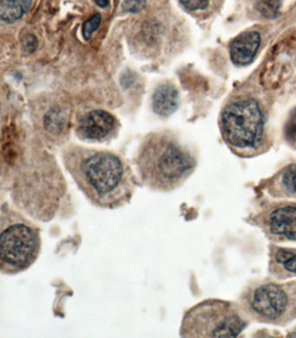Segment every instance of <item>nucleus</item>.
<instances>
[{
  "label": "nucleus",
  "mask_w": 296,
  "mask_h": 338,
  "mask_svg": "<svg viewBox=\"0 0 296 338\" xmlns=\"http://www.w3.org/2000/svg\"><path fill=\"white\" fill-rule=\"evenodd\" d=\"M62 157L77 186L93 206L116 210L131 202L138 180L118 154L69 145Z\"/></svg>",
  "instance_id": "obj_1"
},
{
  "label": "nucleus",
  "mask_w": 296,
  "mask_h": 338,
  "mask_svg": "<svg viewBox=\"0 0 296 338\" xmlns=\"http://www.w3.org/2000/svg\"><path fill=\"white\" fill-rule=\"evenodd\" d=\"M134 162L142 185L158 192L179 188L195 166L188 148L164 132L147 135L139 145Z\"/></svg>",
  "instance_id": "obj_2"
},
{
  "label": "nucleus",
  "mask_w": 296,
  "mask_h": 338,
  "mask_svg": "<svg viewBox=\"0 0 296 338\" xmlns=\"http://www.w3.org/2000/svg\"><path fill=\"white\" fill-rule=\"evenodd\" d=\"M42 251L41 229L9 202L0 209V271L13 275L34 264Z\"/></svg>",
  "instance_id": "obj_3"
},
{
  "label": "nucleus",
  "mask_w": 296,
  "mask_h": 338,
  "mask_svg": "<svg viewBox=\"0 0 296 338\" xmlns=\"http://www.w3.org/2000/svg\"><path fill=\"white\" fill-rule=\"evenodd\" d=\"M245 322L227 306L216 301H206L187 311L181 324L183 337H236Z\"/></svg>",
  "instance_id": "obj_4"
},
{
  "label": "nucleus",
  "mask_w": 296,
  "mask_h": 338,
  "mask_svg": "<svg viewBox=\"0 0 296 338\" xmlns=\"http://www.w3.org/2000/svg\"><path fill=\"white\" fill-rule=\"evenodd\" d=\"M224 139L234 147H256L262 141L264 121L259 103L252 98L229 104L220 118Z\"/></svg>",
  "instance_id": "obj_5"
},
{
  "label": "nucleus",
  "mask_w": 296,
  "mask_h": 338,
  "mask_svg": "<svg viewBox=\"0 0 296 338\" xmlns=\"http://www.w3.org/2000/svg\"><path fill=\"white\" fill-rule=\"evenodd\" d=\"M287 298L281 289L274 285H263L255 291L253 308L257 313L274 319L283 313Z\"/></svg>",
  "instance_id": "obj_6"
},
{
  "label": "nucleus",
  "mask_w": 296,
  "mask_h": 338,
  "mask_svg": "<svg viewBox=\"0 0 296 338\" xmlns=\"http://www.w3.org/2000/svg\"><path fill=\"white\" fill-rule=\"evenodd\" d=\"M115 128V119L104 110H92L81 120L79 133L84 139L103 142L111 136Z\"/></svg>",
  "instance_id": "obj_7"
},
{
  "label": "nucleus",
  "mask_w": 296,
  "mask_h": 338,
  "mask_svg": "<svg viewBox=\"0 0 296 338\" xmlns=\"http://www.w3.org/2000/svg\"><path fill=\"white\" fill-rule=\"evenodd\" d=\"M261 44V36L257 32H245L235 38L230 46L231 60L236 66H248L254 60Z\"/></svg>",
  "instance_id": "obj_8"
},
{
  "label": "nucleus",
  "mask_w": 296,
  "mask_h": 338,
  "mask_svg": "<svg viewBox=\"0 0 296 338\" xmlns=\"http://www.w3.org/2000/svg\"><path fill=\"white\" fill-rule=\"evenodd\" d=\"M179 95L177 89L170 84L159 85L153 95V110L159 116L168 117L177 110Z\"/></svg>",
  "instance_id": "obj_9"
},
{
  "label": "nucleus",
  "mask_w": 296,
  "mask_h": 338,
  "mask_svg": "<svg viewBox=\"0 0 296 338\" xmlns=\"http://www.w3.org/2000/svg\"><path fill=\"white\" fill-rule=\"evenodd\" d=\"M270 228L274 234L296 240V208L285 207L272 213Z\"/></svg>",
  "instance_id": "obj_10"
},
{
  "label": "nucleus",
  "mask_w": 296,
  "mask_h": 338,
  "mask_svg": "<svg viewBox=\"0 0 296 338\" xmlns=\"http://www.w3.org/2000/svg\"><path fill=\"white\" fill-rule=\"evenodd\" d=\"M32 0H0V17L8 24H13L28 13Z\"/></svg>",
  "instance_id": "obj_11"
},
{
  "label": "nucleus",
  "mask_w": 296,
  "mask_h": 338,
  "mask_svg": "<svg viewBox=\"0 0 296 338\" xmlns=\"http://www.w3.org/2000/svg\"><path fill=\"white\" fill-rule=\"evenodd\" d=\"M282 0H259L256 8L262 16L274 19L279 15Z\"/></svg>",
  "instance_id": "obj_12"
},
{
  "label": "nucleus",
  "mask_w": 296,
  "mask_h": 338,
  "mask_svg": "<svg viewBox=\"0 0 296 338\" xmlns=\"http://www.w3.org/2000/svg\"><path fill=\"white\" fill-rule=\"evenodd\" d=\"M101 23V15L99 13L95 14L94 16L85 21L83 25V36L86 40L92 38V34L98 30Z\"/></svg>",
  "instance_id": "obj_13"
},
{
  "label": "nucleus",
  "mask_w": 296,
  "mask_h": 338,
  "mask_svg": "<svg viewBox=\"0 0 296 338\" xmlns=\"http://www.w3.org/2000/svg\"><path fill=\"white\" fill-rule=\"evenodd\" d=\"M283 184L287 191L295 193L296 192V165L290 166L284 173Z\"/></svg>",
  "instance_id": "obj_14"
},
{
  "label": "nucleus",
  "mask_w": 296,
  "mask_h": 338,
  "mask_svg": "<svg viewBox=\"0 0 296 338\" xmlns=\"http://www.w3.org/2000/svg\"><path fill=\"white\" fill-rule=\"evenodd\" d=\"M146 7V0H123V9L130 13H139Z\"/></svg>",
  "instance_id": "obj_15"
},
{
  "label": "nucleus",
  "mask_w": 296,
  "mask_h": 338,
  "mask_svg": "<svg viewBox=\"0 0 296 338\" xmlns=\"http://www.w3.org/2000/svg\"><path fill=\"white\" fill-rule=\"evenodd\" d=\"M285 133L289 141L296 144V109L290 114L285 126Z\"/></svg>",
  "instance_id": "obj_16"
},
{
  "label": "nucleus",
  "mask_w": 296,
  "mask_h": 338,
  "mask_svg": "<svg viewBox=\"0 0 296 338\" xmlns=\"http://www.w3.org/2000/svg\"><path fill=\"white\" fill-rule=\"evenodd\" d=\"M180 2L189 11H199L206 9L209 0H180Z\"/></svg>",
  "instance_id": "obj_17"
},
{
  "label": "nucleus",
  "mask_w": 296,
  "mask_h": 338,
  "mask_svg": "<svg viewBox=\"0 0 296 338\" xmlns=\"http://www.w3.org/2000/svg\"><path fill=\"white\" fill-rule=\"evenodd\" d=\"M294 252L289 251H279L276 254V260L279 263H284L287 262V260L291 258L294 255Z\"/></svg>",
  "instance_id": "obj_18"
},
{
  "label": "nucleus",
  "mask_w": 296,
  "mask_h": 338,
  "mask_svg": "<svg viewBox=\"0 0 296 338\" xmlns=\"http://www.w3.org/2000/svg\"><path fill=\"white\" fill-rule=\"evenodd\" d=\"M284 267L288 271L296 273V253L293 255V257L287 260L286 263H284Z\"/></svg>",
  "instance_id": "obj_19"
},
{
  "label": "nucleus",
  "mask_w": 296,
  "mask_h": 338,
  "mask_svg": "<svg viewBox=\"0 0 296 338\" xmlns=\"http://www.w3.org/2000/svg\"><path fill=\"white\" fill-rule=\"evenodd\" d=\"M95 2L98 5V7L105 8L109 6L110 0H95Z\"/></svg>",
  "instance_id": "obj_20"
},
{
  "label": "nucleus",
  "mask_w": 296,
  "mask_h": 338,
  "mask_svg": "<svg viewBox=\"0 0 296 338\" xmlns=\"http://www.w3.org/2000/svg\"><path fill=\"white\" fill-rule=\"evenodd\" d=\"M290 336H296V331H294V333H293V335H290Z\"/></svg>",
  "instance_id": "obj_21"
}]
</instances>
